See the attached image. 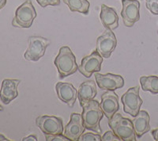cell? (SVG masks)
I'll return each instance as SVG.
<instances>
[{
    "label": "cell",
    "mask_w": 158,
    "mask_h": 141,
    "mask_svg": "<svg viewBox=\"0 0 158 141\" xmlns=\"http://www.w3.org/2000/svg\"><path fill=\"white\" fill-rule=\"evenodd\" d=\"M54 63L57 67L60 79L71 75L78 70L75 56L68 46H63L59 49V54L55 59Z\"/></svg>",
    "instance_id": "cell-1"
},
{
    "label": "cell",
    "mask_w": 158,
    "mask_h": 141,
    "mask_svg": "<svg viewBox=\"0 0 158 141\" xmlns=\"http://www.w3.org/2000/svg\"><path fill=\"white\" fill-rule=\"evenodd\" d=\"M81 113L83 124L85 129L94 131L97 133H101L102 130L100 126V121L104 114L100 107V103L97 100H91L82 106Z\"/></svg>",
    "instance_id": "cell-2"
},
{
    "label": "cell",
    "mask_w": 158,
    "mask_h": 141,
    "mask_svg": "<svg viewBox=\"0 0 158 141\" xmlns=\"http://www.w3.org/2000/svg\"><path fill=\"white\" fill-rule=\"evenodd\" d=\"M108 125L114 133L123 141H135L136 134L132 121L123 118L120 113H115L108 121Z\"/></svg>",
    "instance_id": "cell-3"
},
{
    "label": "cell",
    "mask_w": 158,
    "mask_h": 141,
    "mask_svg": "<svg viewBox=\"0 0 158 141\" xmlns=\"http://www.w3.org/2000/svg\"><path fill=\"white\" fill-rule=\"evenodd\" d=\"M36 17V12L31 0H26L15 12L12 25L16 28H30Z\"/></svg>",
    "instance_id": "cell-4"
},
{
    "label": "cell",
    "mask_w": 158,
    "mask_h": 141,
    "mask_svg": "<svg viewBox=\"0 0 158 141\" xmlns=\"http://www.w3.org/2000/svg\"><path fill=\"white\" fill-rule=\"evenodd\" d=\"M139 90L140 87L138 86L131 87L128 89V91L121 98L123 105V111L133 118L140 111V108L143 103V100L139 96Z\"/></svg>",
    "instance_id": "cell-5"
},
{
    "label": "cell",
    "mask_w": 158,
    "mask_h": 141,
    "mask_svg": "<svg viewBox=\"0 0 158 141\" xmlns=\"http://www.w3.org/2000/svg\"><path fill=\"white\" fill-rule=\"evenodd\" d=\"M29 48L24 54V57L29 61H38L44 56L46 49L50 45V41L42 36L29 37Z\"/></svg>",
    "instance_id": "cell-6"
},
{
    "label": "cell",
    "mask_w": 158,
    "mask_h": 141,
    "mask_svg": "<svg viewBox=\"0 0 158 141\" xmlns=\"http://www.w3.org/2000/svg\"><path fill=\"white\" fill-rule=\"evenodd\" d=\"M37 127L44 135H59L64 131L62 118L55 116L42 115L36 120Z\"/></svg>",
    "instance_id": "cell-7"
},
{
    "label": "cell",
    "mask_w": 158,
    "mask_h": 141,
    "mask_svg": "<svg viewBox=\"0 0 158 141\" xmlns=\"http://www.w3.org/2000/svg\"><path fill=\"white\" fill-rule=\"evenodd\" d=\"M117 46V39L111 29H106L101 36L97 39L96 50L103 58L108 59Z\"/></svg>",
    "instance_id": "cell-8"
},
{
    "label": "cell",
    "mask_w": 158,
    "mask_h": 141,
    "mask_svg": "<svg viewBox=\"0 0 158 141\" xmlns=\"http://www.w3.org/2000/svg\"><path fill=\"white\" fill-rule=\"evenodd\" d=\"M121 16L127 27H132L140 20V2L138 0H122Z\"/></svg>",
    "instance_id": "cell-9"
},
{
    "label": "cell",
    "mask_w": 158,
    "mask_h": 141,
    "mask_svg": "<svg viewBox=\"0 0 158 141\" xmlns=\"http://www.w3.org/2000/svg\"><path fill=\"white\" fill-rule=\"evenodd\" d=\"M102 63L103 57L97 50L94 51L81 60V65L78 67L79 72L85 77L89 78L94 73L99 72L101 70Z\"/></svg>",
    "instance_id": "cell-10"
},
{
    "label": "cell",
    "mask_w": 158,
    "mask_h": 141,
    "mask_svg": "<svg viewBox=\"0 0 158 141\" xmlns=\"http://www.w3.org/2000/svg\"><path fill=\"white\" fill-rule=\"evenodd\" d=\"M85 129H86L84 126L81 114L73 113L70 115L69 123L65 126V130L63 135L68 138L70 140L77 141L80 136L84 133Z\"/></svg>",
    "instance_id": "cell-11"
},
{
    "label": "cell",
    "mask_w": 158,
    "mask_h": 141,
    "mask_svg": "<svg viewBox=\"0 0 158 141\" xmlns=\"http://www.w3.org/2000/svg\"><path fill=\"white\" fill-rule=\"evenodd\" d=\"M95 79L99 88L106 91H115L124 86V79L120 75H114L111 73L102 75L95 72Z\"/></svg>",
    "instance_id": "cell-12"
},
{
    "label": "cell",
    "mask_w": 158,
    "mask_h": 141,
    "mask_svg": "<svg viewBox=\"0 0 158 141\" xmlns=\"http://www.w3.org/2000/svg\"><path fill=\"white\" fill-rule=\"evenodd\" d=\"M100 107L103 113L108 120L112 118L114 114L118 110V97L114 91H108L101 95Z\"/></svg>",
    "instance_id": "cell-13"
},
{
    "label": "cell",
    "mask_w": 158,
    "mask_h": 141,
    "mask_svg": "<svg viewBox=\"0 0 158 141\" xmlns=\"http://www.w3.org/2000/svg\"><path fill=\"white\" fill-rule=\"evenodd\" d=\"M56 91L59 99L70 107L74 106L77 99V90L70 83L59 82L56 85Z\"/></svg>",
    "instance_id": "cell-14"
},
{
    "label": "cell",
    "mask_w": 158,
    "mask_h": 141,
    "mask_svg": "<svg viewBox=\"0 0 158 141\" xmlns=\"http://www.w3.org/2000/svg\"><path fill=\"white\" fill-rule=\"evenodd\" d=\"M21 80L4 79L0 89V99L2 103L8 105L18 97V87Z\"/></svg>",
    "instance_id": "cell-15"
},
{
    "label": "cell",
    "mask_w": 158,
    "mask_h": 141,
    "mask_svg": "<svg viewBox=\"0 0 158 141\" xmlns=\"http://www.w3.org/2000/svg\"><path fill=\"white\" fill-rule=\"evenodd\" d=\"M97 94V85L93 80H87L82 83L77 90V98L81 107L94 99Z\"/></svg>",
    "instance_id": "cell-16"
},
{
    "label": "cell",
    "mask_w": 158,
    "mask_h": 141,
    "mask_svg": "<svg viewBox=\"0 0 158 141\" xmlns=\"http://www.w3.org/2000/svg\"><path fill=\"white\" fill-rule=\"evenodd\" d=\"M101 22L105 29H115L118 26V16L114 8L108 6L105 4L101 5L100 15Z\"/></svg>",
    "instance_id": "cell-17"
},
{
    "label": "cell",
    "mask_w": 158,
    "mask_h": 141,
    "mask_svg": "<svg viewBox=\"0 0 158 141\" xmlns=\"http://www.w3.org/2000/svg\"><path fill=\"white\" fill-rule=\"evenodd\" d=\"M132 124L135 129L136 137L140 139L144 134L147 133L150 130L149 113L145 110L139 111L134 120H132Z\"/></svg>",
    "instance_id": "cell-18"
},
{
    "label": "cell",
    "mask_w": 158,
    "mask_h": 141,
    "mask_svg": "<svg viewBox=\"0 0 158 141\" xmlns=\"http://www.w3.org/2000/svg\"><path fill=\"white\" fill-rule=\"evenodd\" d=\"M71 12H78L87 15L89 12L90 4L88 0H63Z\"/></svg>",
    "instance_id": "cell-19"
},
{
    "label": "cell",
    "mask_w": 158,
    "mask_h": 141,
    "mask_svg": "<svg viewBox=\"0 0 158 141\" xmlns=\"http://www.w3.org/2000/svg\"><path fill=\"white\" fill-rule=\"evenodd\" d=\"M140 83L143 91H149L153 94H158V76H142Z\"/></svg>",
    "instance_id": "cell-20"
},
{
    "label": "cell",
    "mask_w": 158,
    "mask_h": 141,
    "mask_svg": "<svg viewBox=\"0 0 158 141\" xmlns=\"http://www.w3.org/2000/svg\"><path fill=\"white\" fill-rule=\"evenodd\" d=\"M79 141H102V137L100 134H94L91 132L82 134L78 139Z\"/></svg>",
    "instance_id": "cell-21"
},
{
    "label": "cell",
    "mask_w": 158,
    "mask_h": 141,
    "mask_svg": "<svg viewBox=\"0 0 158 141\" xmlns=\"http://www.w3.org/2000/svg\"><path fill=\"white\" fill-rule=\"evenodd\" d=\"M146 6L153 15H158V0H146Z\"/></svg>",
    "instance_id": "cell-22"
},
{
    "label": "cell",
    "mask_w": 158,
    "mask_h": 141,
    "mask_svg": "<svg viewBox=\"0 0 158 141\" xmlns=\"http://www.w3.org/2000/svg\"><path fill=\"white\" fill-rule=\"evenodd\" d=\"M36 1L43 8L46 7L48 6H59L60 4V0H36Z\"/></svg>",
    "instance_id": "cell-23"
},
{
    "label": "cell",
    "mask_w": 158,
    "mask_h": 141,
    "mask_svg": "<svg viewBox=\"0 0 158 141\" xmlns=\"http://www.w3.org/2000/svg\"><path fill=\"white\" fill-rule=\"evenodd\" d=\"M115 140L119 141L121 140V139L118 137V136H116L112 130L108 131V132H105L102 137V141H115Z\"/></svg>",
    "instance_id": "cell-24"
},
{
    "label": "cell",
    "mask_w": 158,
    "mask_h": 141,
    "mask_svg": "<svg viewBox=\"0 0 158 141\" xmlns=\"http://www.w3.org/2000/svg\"><path fill=\"white\" fill-rule=\"evenodd\" d=\"M45 139L47 141H68L70 139L67 138L63 134L59 135H44Z\"/></svg>",
    "instance_id": "cell-25"
},
{
    "label": "cell",
    "mask_w": 158,
    "mask_h": 141,
    "mask_svg": "<svg viewBox=\"0 0 158 141\" xmlns=\"http://www.w3.org/2000/svg\"><path fill=\"white\" fill-rule=\"evenodd\" d=\"M23 141H29V140H34V141H37V138H36V136L34 135H30V136H27V137H25L22 139Z\"/></svg>",
    "instance_id": "cell-26"
},
{
    "label": "cell",
    "mask_w": 158,
    "mask_h": 141,
    "mask_svg": "<svg viewBox=\"0 0 158 141\" xmlns=\"http://www.w3.org/2000/svg\"><path fill=\"white\" fill-rule=\"evenodd\" d=\"M152 136H153V139L155 140L158 141V129H156L152 131Z\"/></svg>",
    "instance_id": "cell-27"
},
{
    "label": "cell",
    "mask_w": 158,
    "mask_h": 141,
    "mask_svg": "<svg viewBox=\"0 0 158 141\" xmlns=\"http://www.w3.org/2000/svg\"><path fill=\"white\" fill-rule=\"evenodd\" d=\"M6 2H7V0H0V10L2 9L5 6Z\"/></svg>",
    "instance_id": "cell-28"
},
{
    "label": "cell",
    "mask_w": 158,
    "mask_h": 141,
    "mask_svg": "<svg viewBox=\"0 0 158 141\" xmlns=\"http://www.w3.org/2000/svg\"><path fill=\"white\" fill-rule=\"evenodd\" d=\"M0 140H10V139L6 138L2 134H0Z\"/></svg>",
    "instance_id": "cell-29"
},
{
    "label": "cell",
    "mask_w": 158,
    "mask_h": 141,
    "mask_svg": "<svg viewBox=\"0 0 158 141\" xmlns=\"http://www.w3.org/2000/svg\"><path fill=\"white\" fill-rule=\"evenodd\" d=\"M3 110V107L2 106V105H0V111H2Z\"/></svg>",
    "instance_id": "cell-30"
},
{
    "label": "cell",
    "mask_w": 158,
    "mask_h": 141,
    "mask_svg": "<svg viewBox=\"0 0 158 141\" xmlns=\"http://www.w3.org/2000/svg\"><path fill=\"white\" fill-rule=\"evenodd\" d=\"M157 33H158V31H157Z\"/></svg>",
    "instance_id": "cell-31"
}]
</instances>
